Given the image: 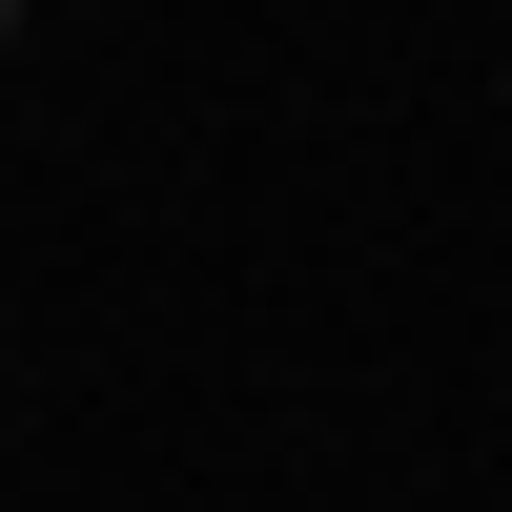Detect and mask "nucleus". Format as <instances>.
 I'll list each match as a JSON object with an SVG mask.
<instances>
[{
  "label": "nucleus",
  "instance_id": "1",
  "mask_svg": "<svg viewBox=\"0 0 512 512\" xmlns=\"http://www.w3.org/2000/svg\"><path fill=\"white\" fill-rule=\"evenodd\" d=\"M0 41H21V0H0Z\"/></svg>",
  "mask_w": 512,
  "mask_h": 512
}]
</instances>
